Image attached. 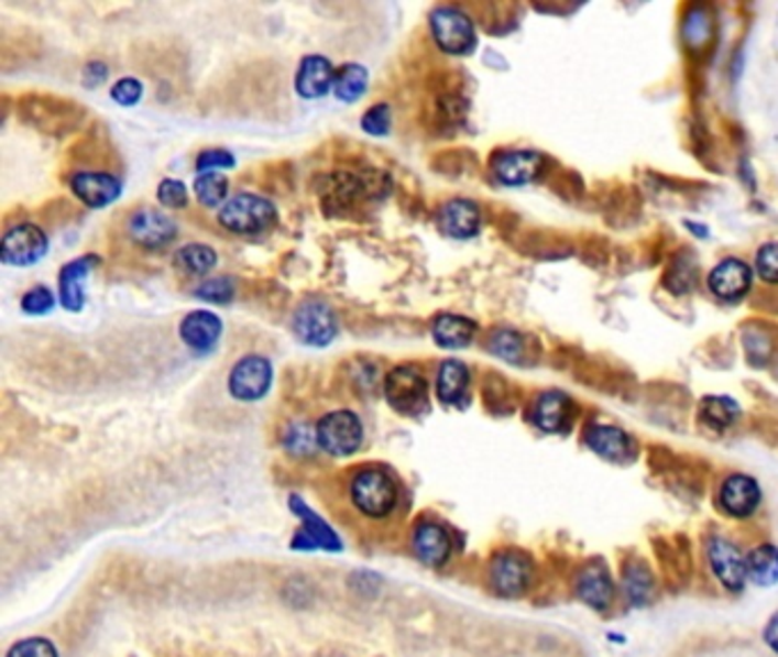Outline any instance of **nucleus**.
Wrapping results in <instances>:
<instances>
[{
    "label": "nucleus",
    "mask_w": 778,
    "mask_h": 657,
    "mask_svg": "<svg viewBox=\"0 0 778 657\" xmlns=\"http://www.w3.org/2000/svg\"><path fill=\"white\" fill-rule=\"evenodd\" d=\"M350 500L365 518H386L399 503V489L382 468H363L350 482Z\"/></svg>",
    "instance_id": "nucleus-1"
},
{
    "label": "nucleus",
    "mask_w": 778,
    "mask_h": 657,
    "mask_svg": "<svg viewBox=\"0 0 778 657\" xmlns=\"http://www.w3.org/2000/svg\"><path fill=\"white\" fill-rule=\"evenodd\" d=\"M217 219L231 233L256 236L276 222V208L265 197L242 193L222 206Z\"/></svg>",
    "instance_id": "nucleus-2"
},
{
    "label": "nucleus",
    "mask_w": 778,
    "mask_h": 657,
    "mask_svg": "<svg viewBox=\"0 0 778 657\" xmlns=\"http://www.w3.org/2000/svg\"><path fill=\"white\" fill-rule=\"evenodd\" d=\"M489 578L493 589L505 599H518L530 589L535 578V565L527 552L523 550H501L489 567Z\"/></svg>",
    "instance_id": "nucleus-3"
},
{
    "label": "nucleus",
    "mask_w": 778,
    "mask_h": 657,
    "mask_svg": "<svg viewBox=\"0 0 778 657\" xmlns=\"http://www.w3.org/2000/svg\"><path fill=\"white\" fill-rule=\"evenodd\" d=\"M384 395L402 416H418L427 409V382L412 365H397L386 374Z\"/></svg>",
    "instance_id": "nucleus-4"
},
{
    "label": "nucleus",
    "mask_w": 778,
    "mask_h": 657,
    "mask_svg": "<svg viewBox=\"0 0 778 657\" xmlns=\"http://www.w3.org/2000/svg\"><path fill=\"white\" fill-rule=\"evenodd\" d=\"M318 446L331 457H350L361 448L363 441V425L359 416L352 412H331L327 414L318 427Z\"/></svg>",
    "instance_id": "nucleus-5"
},
{
    "label": "nucleus",
    "mask_w": 778,
    "mask_h": 657,
    "mask_svg": "<svg viewBox=\"0 0 778 657\" xmlns=\"http://www.w3.org/2000/svg\"><path fill=\"white\" fill-rule=\"evenodd\" d=\"M431 35L450 55H465L475 48V25L457 8H439L431 12Z\"/></svg>",
    "instance_id": "nucleus-6"
},
{
    "label": "nucleus",
    "mask_w": 778,
    "mask_h": 657,
    "mask_svg": "<svg viewBox=\"0 0 778 657\" xmlns=\"http://www.w3.org/2000/svg\"><path fill=\"white\" fill-rule=\"evenodd\" d=\"M293 331L295 336L310 348H325L336 338L338 322L331 306H327L322 299H306L293 318Z\"/></svg>",
    "instance_id": "nucleus-7"
},
{
    "label": "nucleus",
    "mask_w": 778,
    "mask_h": 657,
    "mask_svg": "<svg viewBox=\"0 0 778 657\" xmlns=\"http://www.w3.org/2000/svg\"><path fill=\"white\" fill-rule=\"evenodd\" d=\"M705 552L710 569L714 578L722 582V587L728 591H742L749 576H746V557L739 552V548L726 537L714 535L708 539Z\"/></svg>",
    "instance_id": "nucleus-8"
},
{
    "label": "nucleus",
    "mask_w": 778,
    "mask_h": 657,
    "mask_svg": "<svg viewBox=\"0 0 778 657\" xmlns=\"http://www.w3.org/2000/svg\"><path fill=\"white\" fill-rule=\"evenodd\" d=\"M272 386V365L267 359L249 354L229 374V391L240 402H256Z\"/></svg>",
    "instance_id": "nucleus-9"
},
{
    "label": "nucleus",
    "mask_w": 778,
    "mask_h": 657,
    "mask_svg": "<svg viewBox=\"0 0 778 657\" xmlns=\"http://www.w3.org/2000/svg\"><path fill=\"white\" fill-rule=\"evenodd\" d=\"M48 252V240L35 225H19L3 238V263L25 267L42 261Z\"/></svg>",
    "instance_id": "nucleus-10"
},
{
    "label": "nucleus",
    "mask_w": 778,
    "mask_h": 657,
    "mask_svg": "<svg viewBox=\"0 0 778 657\" xmlns=\"http://www.w3.org/2000/svg\"><path fill=\"white\" fill-rule=\"evenodd\" d=\"M754 272L742 259H726L708 274V288L722 302H737L752 291Z\"/></svg>",
    "instance_id": "nucleus-11"
},
{
    "label": "nucleus",
    "mask_w": 778,
    "mask_h": 657,
    "mask_svg": "<svg viewBox=\"0 0 778 657\" xmlns=\"http://www.w3.org/2000/svg\"><path fill=\"white\" fill-rule=\"evenodd\" d=\"M178 233L172 217L153 208H140L129 219V236L144 249H161L169 244Z\"/></svg>",
    "instance_id": "nucleus-12"
},
{
    "label": "nucleus",
    "mask_w": 778,
    "mask_h": 657,
    "mask_svg": "<svg viewBox=\"0 0 778 657\" xmlns=\"http://www.w3.org/2000/svg\"><path fill=\"white\" fill-rule=\"evenodd\" d=\"M763 491L752 475H728L720 489V505L733 518H749L760 507Z\"/></svg>",
    "instance_id": "nucleus-13"
},
{
    "label": "nucleus",
    "mask_w": 778,
    "mask_h": 657,
    "mask_svg": "<svg viewBox=\"0 0 778 657\" xmlns=\"http://www.w3.org/2000/svg\"><path fill=\"white\" fill-rule=\"evenodd\" d=\"M544 172V155L530 149L505 151L493 161L495 178L505 185L535 183Z\"/></svg>",
    "instance_id": "nucleus-14"
},
{
    "label": "nucleus",
    "mask_w": 778,
    "mask_h": 657,
    "mask_svg": "<svg viewBox=\"0 0 778 657\" xmlns=\"http://www.w3.org/2000/svg\"><path fill=\"white\" fill-rule=\"evenodd\" d=\"M291 510L304 521V525L299 527V532L293 539V548H297V550H310V548L340 550V539L336 537V532L314 510H308V505L299 495H291Z\"/></svg>",
    "instance_id": "nucleus-15"
},
{
    "label": "nucleus",
    "mask_w": 778,
    "mask_h": 657,
    "mask_svg": "<svg viewBox=\"0 0 778 657\" xmlns=\"http://www.w3.org/2000/svg\"><path fill=\"white\" fill-rule=\"evenodd\" d=\"M576 596L591 610L603 612L614 601V578L605 565H587L576 576Z\"/></svg>",
    "instance_id": "nucleus-16"
},
{
    "label": "nucleus",
    "mask_w": 778,
    "mask_h": 657,
    "mask_svg": "<svg viewBox=\"0 0 778 657\" xmlns=\"http://www.w3.org/2000/svg\"><path fill=\"white\" fill-rule=\"evenodd\" d=\"M587 446L599 457L616 463H626L635 457V441L628 431L614 425H594L587 431Z\"/></svg>",
    "instance_id": "nucleus-17"
},
{
    "label": "nucleus",
    "mask_w": 778,
    "mask_h": 657,
    "mask_svg": "<svg viewBox=\"0 0 778 657\" xmlns=\"http://www.w3.org/2000/svg\"><path fill=\"white\" fill-rule=\"evenodd\" d=\"M412 546L416 557L427 567H443L452 552V539L448 529L431 521H425L414 529Z\"/></svg>",
    "instance_id": "nucleus-18"
},
{
    "label": "nucleus",
    "mask_w": 778,
    "mask_h": 657,
    "mask_svg": "<svg viewBox=\"0 0 778 657\" xmlns=\"http://www.w3.org/2000/svg\"><path fill=\"white\" fill-rule=\"evenodd\" d=\"M74 195L89 208H106L121 195V183L103 172H80L72 178Z\"/></svg>",
    "instance_id": "nucleus-19"
},
{
    "label": "nucleus",
    "mask_w": 778,
    "mask_h": 657,
    "mask_svg": "<svg viewBox=\"0 0 778 657\" xmlns=\"http://www.w3.org/2000/svg\"><path fill=\"white\" fill-rule=\"evenodd\" d=\"M222 336V320L208 310H193L180 322V338L195 352H210Z\"/></svg>",
    "instance_id": "nucleus-20"
},
{
    "label": "nucleus",
    "mask_w": 778,
    "mask_h": 657,
    "mask_svg": "<svg viewBox=\"0 0 778 657\" xmlns=\"http://www.w3.org/2000/svg\"><path fill=\"white\" fill-rule=\"evenodd\" d=\"M99 265V256H80L67 263L59 272V302L67 310L78 313L85 304V281L89 272Z\"/></svg>",
    "instance_id": "nucleus-21"
},
{
    "label": "nucleus",
    "mask_w": 778,
    "mask_h": 657,
    "mask_svg": "<svg viewBox=\"0 0 778 657\" xmlns=\"http://www.w3.org/2000/svg\"><path fill=\"white\" fill-rule=\"evenodd\" d=\"M336 85V72L331 62L322 55H308L297 69L295 87L304 99H320Z\"/></svg>",
    "instance_id": "nucleus-22"
},
{
    "label": "nucleus",
    "mask_w": 778,
    "mask_h": 657,
    "mask_svg": "<svg viewBox=\"0 0 778 657\" xmlns=\"http://www.w3.org/2000/svg\"><path fill=\"white\" fill-rule=\"evenodd\" d=\"M439 225L446 236L457 240H469L480 231V208L469 199H452L441 208Z\"/></svg>",
    "instance_id": "nucleus-23"
},
{
    "label": "nucleus",
    "mask_w": 778,
    "mask_h": 657,
    "mask_svg": "<svg viewBox=\"0 0 778 657\" xmlns=\"http://www.w3.org/2000/svg\"><path fill=\"white\" fill-rule=\"evenodd\" d=\"M571 414H573V402L567 393L546 391L535 402L533 420L539 429L555 434V431H565L569 427Z\"/></svg>",
    "instance_id": "nucleus-24"
},
{
    "label": "nucleus",
    "mask_w": 778,
    "mask_h": 657,
    "mask_svg": "<svg viewBox=\"0 0 778 657\" xmlns=\"http://www.w3.org/2000/svg\"><path fill=\"white\" fill-rule=\"evenodd\" d=\"M475 331L478 325L471 318L452 316V313H443V316H439L431 329L434 340H437V346L443 350L469 348L475 338Z\"/></svg>",
    "instance_id": "nucleus-25"
},
{
    "label": "nucleus",
    "mask_w": 778,
    "mask_h": 657,
    "mask_svg": "<svg viewBox=\"0 0 778 657\" xmlns=\"http://www.w3.org/2000/svg\"><path fill=\"white\" fill-rule=\"evenodd\" d=\"M621 587H624V593L628 603H633L635 607H646L656 599V578H653V571L644 565L642 559L631 561V565L624 569V578H621Z\"/></svg>",
    "instance_id": "nucleus-26"
},
{
    "label": "nucleus",
    "mask_w": 778,
    "mask_h": 657,
    "mask_svg": "<svg viewBox=\"0 0 778 657\" xmlns=\"http://www.w3.org/2000/svg\"><path fill=\"white\" fill-rule=\"evenodd\" d=\"M469 382H471V372L461 361H443L439 368V377H437V395L443 404H459L469 391Z\"/></svg>",
    "instance_id": "nucleus-27"
},
{
    "label": "nucleus",
    "mask_w": 778,
    "mask_h": 657,
    "mask_svg": "<svg viewBox=\"0 0 778 657\" xmlns=\"http://www.w3.org/2000/svg\"><path fill=\"white\" fill-rule=\"evenodd\" d=\"M746 576L758 587L778 584V548L771 544L756 546L746 555Z\"/></svg>",
    "instance_id": "nucleus-28"
},
{
    "label": "nucleus",
    "mask_w": 778,
    "mask_h": 657,
    "mask_svg": "<svg viewBox=\"0 0 778 657\" xmlns=\"http://www.w3.org/2000/svg\"><path fill=\"white\" fill-rule=\"evenodd\" d=\"M215 263H217L215 249L208 244H199V242L185 244L183 249H178V254H176V267L190 276H201V274L210 272L215 267Z\"/></svg>",
    "instance_id": "nucleus-29"
},
{
    "label": "nucleus",
    "mask_w": 778,
    "mask_h": 657,
    "mask_svg": "<svg viewBox=\"0 0 778 657\" xmlns=\"http://www.w3.org/2000/svg\"><path fill=\"white\" fill-rule=\"evenodd\" d=\"M368 87V69L361 65H346L336 74V85L333 91L340 101L354 103L363 97V91Z\"/></svg>",
    "instance_id": "nucleus-30"
},
{
    "label": "nucleus",
    "mask_w": 778,
    "mask_h": 657,
    "mask_svg": "<svg viewBox=\"0 0 778 657\" xmlns=\"http://www.w3.org/2000/svg\"><path fill=\"white\" fill-rule=\"evenodd\" d=\"M701 418L714 429H726L739 418V406L731 397L712 395L701 404Z\"/></svg>",
    "instance_id": "nucleus-31"
},
{
    "label": "nucleus",
    "mask_w": 778,
    "mask_h": 657,
    "mask_svg": "<svg viewBox=\"0 0 778 657\" xmlns=\"http://www.w3.org/2000/svg\"><path fill=\"white\" fill-rule=\"evenodd\" d=\"M697 261L690 256V254H680L671 267L667 270V276H665V286L673 293V295H684V293H690L692 286L697 284Z\"/></svg>",
    "instance_id": "nucleus-32"
},
{
    "label": "nucleus",
    "mask_w": 778,
    "mask_h": 657,
    "mask_svg": "<svg viewBox=\"0 0 778 657\" xmlns=\"http://www.w3.org/2000/svg\"><path fill=\"white\" fill-rule=\"evenodd\" d=\"M195 193L199 197V201L208 208L212 206H220L224 199H227V193H229V183L224 176L220 174H201L195 183Z\"/></svg>",
    "instance_id": "nucleus-33"
},
{
    "label": "nucleus",
    "mask_w": 778,
    "mask_h": 657,
    "mask_svg": "<svg viewBox=\"0 0 778 657\" xmlns=\"http://www.w3.org/2000/svg\"><path fill=\"white\" fill-rule=\"evenodd\" d=\"M491 352L497 354L501 359H505V361L518 363L521 357H523V338L516 331H509V329L495 331L493 338H491Z\"/></svg>",
    "instance_id": "nucleus-34"
},
{
    "label": "nucleus",
    "mask_w": 778,
    "mask_h": 657,
    "mask_svg": "<svg viewBox=\"0 0 778 657\" xmlns=\"http://www.w3.org/2000/svg\"><path fill=\"white\" fill-rule=\"evenodd\" d=\"M756 272L767 284L778 286V242H767L758 249Z\"/></svg>",
    "instance_id": "nucleus-35"
},
{
    "label": "nucleus",
    "mask_w": 778,
    "mask_h": 657,
    "mask_svg": "<svg viewBox=\"0 0 778 657\" xmlns=\"http://www.w3.org/2000/svg\"><path fill=\"white\" fill-rule=\"evenodd\" d=\"M197 295L206 302H212V304H227L233 299L235 288H233V281L229 276H217V278L206 281V284L197 291Z\"/></svg>",
    "instance_id": "nucleus-36"
},
{
    "label": "nucleus",
    "mask_w": 778,
    "mask_h": 657,
    "mask_svg": "<svg viewBox=\"0 0 778 657\" xmlns=\"http://www.w3.org/2000/svg\"><path fill=\"white\" fill-rule=\"evenodd\" d=\"M55 306V297L48 288L37 286L30 288L23 297H21V308L28 313V316H44L51 308Z\"/></svg>",
    "instance_id": "nucleus-37"
},
{
    "label": "nucleus",
    "mask_w": 778,
    "mask_h": 657,
    "mask_svg": "<svg viewBox=\"0 0 778 657\" xmlns=\"http://www.w3.org/2000/svg\"><path fill=\"white\" fill-rule=\"evenodd\" d=\"M8 657H57V650L48 639L33 637V639H23V642L14 644L12 650L8 653Z\"/></svg>",
    "instance_id": "nucleus-38"
},
{
    "label": "nucleus",
    "mask_w": 778,
    "mask_h": 657,
    "mask_svg": "<svg viewBox=\"0 0 778 657\" xmlns=\"http://www.w3.org/2000/svg\"><path fill=\"white\" fill-rule=\"evenodd\" d=\"M361 127L365 133L370 135H386L388 129H391V110L388 106H375V108H370L363 119H361Z\"/></svg>",
    "instance_id": "nucleus-39"
},
{
    "label": "nucleus",
    "mask_w": 778,
    "mask_h": 657,
    "mask_svg": "<svg viewBox=\"0 0 778 657\" xmlns=\"http://www.w3.org/2000/svg\"><path fill=\"white\" fill-rule=\"evenodd\" d=\"M158 199L167 208H185V204H188V190H185V185L180 180L165 178L158 185Z\"/></svg>",
    "instance_id": "nucleus-40"
},
{
    "label": "nucleus",
    "mask_w": 778,
    "mask_h": 657,
    "mask_svg": "<svg viewBox=\"0 0 778 657\" xmlns=\"http://www.w3.org/2000/svg\"><path fill=\"white\" fill-rule=\"evenodd\" d=\"M110 97L119 103V106H135L142 99V85L135 78H121L112 85Z\"/></svg>",
    "instance_id": "nucleus-41"
},
{
    "label": "nucleus",
    "mask_w": 778,
    "mask_h": 657,
    "mask_svg": "<svg viewBox=\"0 0 778 657\" xmlns=\"http://www.w3.org/2000/svg\"><path fill=\"white\" fill-rule=\"evenodd\" d=\"M318 444V436L310 431L306 425H295L291 427V434L286 436V446L291 452L295 455H304L308 450H314V446Z\"/></svg>",
    "instance_id": "nucleus-42"
},
{
    "label": "nucleus",
    "mask_w": 778,
    "mask_h": 657,
    "mask_svg": "<svg viewBox=\"0 0 778 657\" xmlns=\"http://www.w3.org/2000/svg\"><path fill=\"white\" fill-rule=\"evenodd\" d=\"M235 161H233V155L229 151H222V149H210V151H204L199 158H197V167L199 172L204 169L208 174V169H229L233 167Z\"/></svg>",
    "instance_id": "nucleus-43"
},
{
    "label": "nucleus",
    "mask_w": 778,
    "mask_h": 657,
    "mask_svg": "<svg viewBox=\"0 0 778 657\" xmlns=\"http://www.w3.org/2000/svg\"><path fill=\"white\" fill-rule=\"evenodd\" d=\"M763 639L771 648V653L778 655V612L767 621L765 631H763Z\"/></svg>",
    "instance_id": "nucleus-44"
}]
</instances>
